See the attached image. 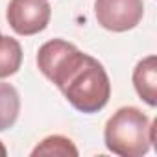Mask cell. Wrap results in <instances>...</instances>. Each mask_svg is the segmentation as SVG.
<instances>
[{
  "mask_svg": "<svg viewBox=\"0 0 157 157\" xmlns=\"http://www.w3.org/2000/svg\"><path fill=\"white\" fill-rule=\"evenodd\" d=\"M57 89L74 109L85 115L102 111L111 98L109 76L104 65L89 54H83Z\"/></svg>",
  "mask_w": 157,
  "mask_h": 157,
  "instance_id": "1",
  "label": "cell"
},
{
  "mask_svg": "<svg viewBox=\"0 0 157 157\" xmlns=\"http://www.w3.org/2000/svg\"><path fill=\"white\" fill-rule=\"evenodd\" d=\"M155 126L139 107H120L105 124V146L120 157H142L155 140Z\"/></svg>",
  "mask_w": 157,
  "mask_h": 157,
  "instance_id": "2",
  "label": "cell"
},
{
  "mask_svg": "<svg viewBox=\"0 0 157 157\" xmlns=\"http://www.w3.org/2000/svg\"><path fill=\"white\" fill-rule=\"evenodd\" d=\"M83 57V52L78 50L72 43L63 39H52L44 43L37 52V67L44 78L59 87L67 74Z\"/></svg>",
  "mask_w": 157,
  "mask_h": 157,
  "instance_id": "3",
  "label": "cell"
},
{
  "mask_svg": "<svg viewBox=\"0 0 157 157\" xmlns=\"http://www.w3.org/2000/svg\"><path fill=\"white\" fill-rule=\"evenodd\" d=\"M94 15L102 28L109 32L133 30L144 15L142 0H94Z\"/></svg>",
  "mask_w": 157,
  "mask_h": 157,
  "instance_id": "4",
  "label": "cell"
},
{
  "mask_svg": "<svg viewBox=\"0 0 157 157\" xmlns=\"http://www.w3.org/2000/svg\"><path fill=\"white\" fill-rule=\"evenodd\" d=\"M52 17L48 0H11L6 19L19 35H35L43 32Z\"/></svg>",
  "mask_w": 157,
  "mask_h": 157,
  "instance_id": "5",
  "label": "cell"
},
{
  "mask_svg": "<svg viewBox=\"0 0 157 157\" xmlns=\"http://www.w3.org/2000/svg\"><path fill=\"white\" fill-rule=\"evenodd\" d=\"M133 87L140 100L148 105H157V57L148 56L133 68Z\"/></svg>",
  "mask_w": 157,
  "mask_h": 157,
  "instance_id": "6",
  "label": "cell"
},
{
  "mask_svg": "<svg viewBox=\"0 0 157 157\" xmlns=\"http://www.w3.org/2000/svg\"><path fill=\"white\" fill-rule=\"evenodd\" d=\"M21 113V96L11 83L0 82V131L13 128Z\"/></svg>",
  "mask_w": 157,
  "mask_h": 157,
  "instance_id": "7",
  "label": "cell"
},
{
  "mask_svg": "<svg viewBox=\"0 0 157 157\" xmlns=\"http://www.w3.org/2000/svg\"><path fill=\"white\" fill-rule=\"evenodd\" d=\"M21 65H22L21 43L13 37L0 35V78L17 74Z\"/></svg>",
  "mask_w": 157,
  "mask_h": 157,
  "instance_id": "8",
  "label": "cell"
},
{
  "mask_svg": "<svg viewBox=\"0 0 157 157\" xmlns=\"http://www.w3.org/2000/svg\"><path fill=\"white\" fill-rule=\"evenodd\" d=\"M32 155L37 157V155H63V157H76L78 155V148L74 146V142L63 135H50L46 139H43L33 150H32Z\"/></svg>",
  "mask_w": 157,
  "mask_h": 157,
  "instance_id": "9",
  "label": "cell"
},
{
  "mask_svg": "<svg viewBox=\"0 0 157 157\" xmlns=\"http://www.w3.org/2000/svg\"><path fill=\"white\" fill-rule=\"evenodd\" d=\"M8 155V150H6V146L0 142V157H6Z\"/></svg>",
  "mask_w": 157,
  "mask_h": 157,
  "instance_id": "10",
  "label": "cell"
}]
</instances>
